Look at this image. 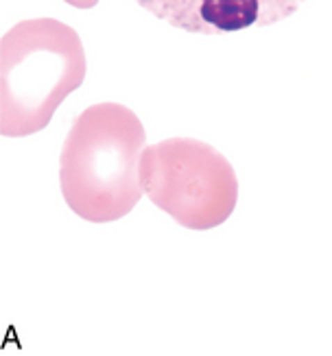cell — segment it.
I'll list each match as a JSON object with an SVG mask.
<instances>
[{"label": "cell", "instance_id": "1", "mask_svg": "<svg viewBox=\"0 0 332 356\" xmlns=\"http://www.w3.org/2000/svg\"><path fill=\"white\" fill-rule=\"evenodd\" d=\"M145 140L140 118L120 103H97L79 114L59 158L68 208L90 223L127 216L145 195L140 184Z\"/></svg>", "mask_w": 332, "mask_h": 356}, {"label": "cell", "instance_id": "2", "mask_svg": "<svg viewBox=\"0 0 332 356\" xmlns=\"http://www.w3.org/2000/svg\"><path fill=\"white\" fill-rule=\"evenodd\" d=\"M88 70L79 33L55 18L22 20L0 40V134L26 138L49 127Z\"/></svg>", "mask_w": 332, "mask_h": 356}, {"label": "cell", "instance_id": "3", "mask_svg": "<svg viewBox=\"0 0 332 356\" xmlns=\"http://www.w3.org/2000/svg\"><path fill=\"white\" fill-rule=\"evenodd\" d=\"M140 184L157 210L197 232L223 225L239 201V179L228 158L193 138L145 147Z\"/></svg>", "mask_w": 332, "mask_h": 356}, {"label": "cell", "instance_id": "4", "mask_svg": "<svg viewBox=\"0 0 332 356\" xmlns=\"http://www.w3.org/2000/svg\"><path fill=\"white\" fill-rule=\"evenodd\" d=\"M157 20L197 35L274 26L295 15L306 0H136Z\"/></svg>", "mask_w": 332, "mask_h": 356}, {"label": "cell", "instance_id": "5", "mask_svg": "<svg viewBox=\"0 0 332 356\" xmlns=\"http://www.w3.org/2000/svg\"><path fill=\"white\" fill-rule=\"evenodd\" d=\"M70 7H77V9H92L99 5V0H64Z\"/></svg>", "mask_w": 332, "mask_h": 356}]
</instances>
